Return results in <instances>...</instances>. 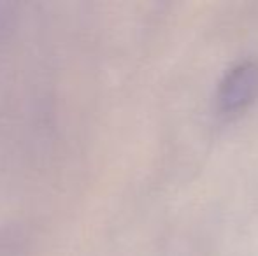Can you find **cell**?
Wrapping results in <instances>:
<instances>
[{
  "mask_svg": "<svg viewBox=\"0 0 258 256\" xmlns=\"http://www.w3.org/2000/svg\"><path fill=\"white\" fill-rule=\"evenodd\" d=\"M258 93V62L246 60L225 74L218 90V107L223 113L244 109Z\"/></svg>",
  "mask_w": 258,
  "mask_h": 256,
  "instance_id": "1",
  "label": "cell"
}]
</instances>
